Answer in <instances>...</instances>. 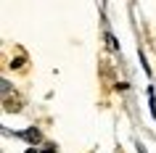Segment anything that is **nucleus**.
<instances>
[{
	"instance_id": "f257e3e1",
	"label": "nucleus",
	"mask_w": 156,
	"mask_h": 153,
	"mask_svg": "<svg viewBox=\"0 0 156 153\" xmlns=\"http://www.w3.org/2000/svg\"><path fill=\"white\" fill-rule=\"evenodd\" d=\"M16 135L19 137H21V140H27V143H40V140H42V135H40V132H37V129H24V132H16Z\"/></svg>"
},
{
	"instance_id": "7ed1b4c3",
	"label": "nucleus",
	"mask_w": 156,
	"mask_h": 153,
	"mask_svg": "<svg viewBox=\"0 0 156 153\" xmlns=\"http://www.w3.org/2000/svg\"><path fill=\"white\" fill-rule=\"evenodd\" d=\"M42 153H56V145H48V148H42Z\"/></svg>"
},
{
	"instance_id": "20e7f679",
	"label": "nucleus",
	"mask_w": 156,
	"mask_h": 153,
	"mask_svg": "<svg viewBox=\"0 0 156 153\" xmlns=\"http://www.w3.org/2000/svg\"><path fill=\"white\" fill-rule=\"evenodd\" d=\"M24 153H37V151H34V148H29V151H24Z\"/></svg>"
},
{
	"instance_id": "f03ea898",
	"label": "nucleus",
	"mask_w": 156,
	"mask_h": 153,
	"mask_svg": "<svg viewBox=\"0 0 156 153\" xmlns=\"http://www.w3.org/2000/svg\"><path fill=\"white\" fill-rule=\"evenodd\" d=\"M148 103H151V113L156 116V98H154V90L148 87Z\"/></svg>"
}]
</instances>
